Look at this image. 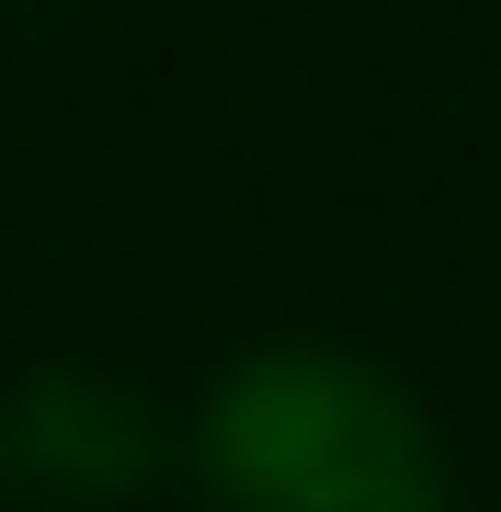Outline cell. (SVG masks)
<instances>
[{"label":"cell","instance_id":"6da1fadb","mask_svg":"<svg viewBox=\"0 0 501 512\" xmlns=\"http://www.w3.org/2000/svg\"><path fill=\"white\" fill-rule=\"evenodd\" d=\"M183 490L205 512H433L456 501V456L388 353L274 330L194 387Z\"/></svg>","mask_w":501,"mask_h":512},{"label":"cell","instance_id":"7a4b0ae2","mask_svg":"<svg viewBox=\"0 0 501 512\" xmlns=\"http://www.w3.org/2000/svg\"><path fill=\"white\" fill-rule=\"evenodd\" d=\"M183 478V421L103 353H46L0 387V501L137 512Z\"/></svg>","mask_w":501,"mask_h":512},{"label":"cell","instance_id":"3957f363","mask_svg":"<svg viewBox=\"0 0 501 512\" xmlns=\"http://www.w3.org/2000/svg\"><path fill=\"white\" fill-rule=\"evenodd\" d=\"M433 512H479V501H467V490H456V501H433Z\"/></svg>","mask_w":501,"mask_h":512}]
</instances>
